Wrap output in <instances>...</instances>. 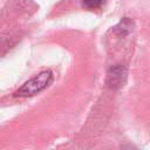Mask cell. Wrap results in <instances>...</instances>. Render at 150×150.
<instances>
[{"mask_svg": "<svg viewBox=\"0 0 150 150\" xmlns=\"http://www.w3.org/2000/svg\"><path fill=\"white\" fill-rule=\"evenodd\" d=\"M53 73L50 70H45L40 73L39 75L32 77L27 82H25L15 93L14 96H20V97H28V96H34L42 90H45L52 82H53Z\"/></svg>", "mask_w": 150, "mask_h": 150, "instance_id": "6da1fadb", "label": "cell"}, {"mask_svg": "<svg viewBox=\"0 0 150 150\" xmlns=\"http://www.w3.org/2000/svg\"><path fill=\"white\" fill-rule=\"evenodd\" d=\"M125 80V69L124 67L117 64L112 68H110L108 76H107V83L111 89H116L123 86Z\"/></svg>", "mask_w": 150, "mask_h": 150, "instance_id": "7a4b0ae2", "label": "cell"}, {"mask_svg": "<svg viewBox=\"0 0 150 150\" xmlns=\"http://www.w3.org/2000/svg\"><path fill=\"white\" fill-rule=\"evenodd\" d=\"M132 21H130L128 18H124L122 21H120V23L115 27V30L120 34V35H124L128 34L132 28Z\"/></svg>", "mask_w": 150, "mask_h": 150, "instance_id": "3957f363", "label": "cell"}, {"mask_svg": "<svg viewBox=\"0 0 150 150\" xmlns=\"http://www.w3.org/2000/svg\"><path fill=\"white\" fill-rule=\"evenodd\" d=\"M105 0H82V5L88 9H97L100 8Z\"/></svg>", "mask_w": 150, "mask_h": 150, "instance_id": "277c9868", "label": "cell"}]
</instances>
